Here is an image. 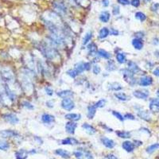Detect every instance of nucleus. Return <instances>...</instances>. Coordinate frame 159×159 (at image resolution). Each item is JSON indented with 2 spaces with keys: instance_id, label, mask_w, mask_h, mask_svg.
<instances>
[{
  "instance_id": "obj_1",
  "label": "nucleus",
  "mask_w": 159,
  "mask_h": 159,
  "mask_svg": "<svg viewBox=\"0 0 159 159\" xmlns=\"http://www.w3.org/2000/svg\"><path fill=\"white\" fill-rule=\"evenodd\" d=\"M41 51L45 57L49 60H54L58 56L57 50L50 44H44L41 46Z\"/></svg>"
},
{
  "instance_id": "obj_2",
  "label": "nucleus",
  "mask_w": 159,
  "mask_h": 159,
  "mask_svg": "<svg viewBox=\"0 0 159 159\" xmlns=\"http://www.w3.org/2000/svg\"><path fill=\"white\" fill-rule=\"evenodd\" d=\"M122 72L123 76L125 79L126 81H127L130 85L133 86L135 83H136V80L134 78V73L132 72H130L128 69H121L120 71Z\"/></svg>"
},
{
  "instance_id": "obj_3",
  "label": "nucleus",
  "mask_w": 159,
  "mask_h": 159,
  "mask_svg": "<svg viewBox=\"0 0 159 159\" xmlns=\"http://www.w3.org/2000/svg\"><path fill=\"white\" fill-rule=\"evenodd\" d=\"M74 155L77 159H93V156L91 152L83 149H77L74 152Z\"/></svg>"
},
{
  "instance_id": "obj_4",
  "label": "nucleus",
  "mask_w": 159,
  "mask_h": 159,
  "mask_svg": "<svg viewBox=\"0 0 159 159\" xmlns=\"http://www.w3.org/2000/svg\"><path fill=\"white\" fill-rule=\"evenodd\" d=\"M61 107L66 111H72L74 107H75V104L72 99L70 98H64L62 99L61 101Z\"/></svg>"
},
{
  "instance_id": "obj_5",
  "label": "nucleus",
  "mask_w": 159,
  "mask_h": 159,
  "mask_svg": "<svg viewBox=\"0 0 159 159\" xmlns=\"http://www.w3.org/2000/svg\"><path fill=\"white\" fill-rule=\"evenodd\" d=\"M3 119L6 121L7 123H11V125H15L19 122V119H18L17 115H15L14 114H12V113H9V114L4 115Z\"/></svg>"
},
{
  "instance_id": "obj_6",
  "label": "nucleus",
  "mask_w": 159,
  "mask_h": 159,
  "mask_svg": "<svg viewBox=\"0 0 159 159\" xmlns=\"http://www.w3.org/2000/svg\"><path fill=\"white\" fill-rule=\"evenodd\" d=\"M149 110L154 113H157L159 112V99L154 98L151 99L149 101Z\"/></svg>"
},
{
  "instance_id": "obj_7",
  "label": "nucleus",
  "mask_w": 159,
  "mask_h": 159,
  "mask_svg": "<svg viewBox=\"0 0 159 159\" xmlns=\"http://www.w3.org/2000/svg\"><path fill=\"white\" fill-rule=\"evenodd\" d=\"M18 135V133L13 130H2V131H0V136L3 138H14V137H17Z\"/></svg>"
},
{
  "instance_id": "obj_8",
  "label": "nucleus",
  "mask_w": 159,
  "mask_h": 159,
  "mask_svg": "<svg viewBox=\"0 0 159 159\" xmlns=\"http://www.w3.org/2000/svg\"><path fill=\"white\" fill-rule=\"evenodd\" d=\"M152 83H153V79L152 77H149V76H145V77H141L138 81V85L143 87L149 86V85H151Z\"/></svg>"
},
{
  "instance_id": "obj_9",
  "label": "nucleus",
  "mask_w": 159,
  "mask_h": 159,
  "mask_svg": "<svg viewBox=\"0 0 159 159\" xmlns=\"http://www.w3.org/2000/svg\"><path fill=\"white\" fill-rule=\"evenodd\" d=\"M77 127V123L73 122V121H69V122L66 123L65 124V130L68 134L73 135L75 133V130H76Z\"/></svg>"
},
{
  "instance_id": "obj_10",
  "label": "nucleus",
  "mask_w": 159,
  "mask_h": 159,
  "mask_svg": "<svg viewBox=\"0 0 159 159\" xmlns=\"http://www.w3.org/2000/svg\"><path fill=\"white\" fill-rule=\"evenodd\" d=\"M133 96L139 99H146L149 96V91H142V90H135L133 91Z\"/></svg>"
},
{
  "instance_id": "obj_11",
  "label": "nucleus",
  "mask_w": 159,
  "mask_h": 159,
  "mask_svg": "<svg viewBox=\"0 0 159 159\" xmlns=\"http://www.w3.org/2000/svg\"><path fill=\"white\" fill-rule=\"evenodd\" d=\"M101 142H102L103 145H104V146H106L107 148H108V149H112V148H114L115 146V143L113 141V140L111 139V138H108L105 136L101 138Z\"/></svg>"
},
{
  "instance_id": "obj_12",
  "label": "nucleus",
  "mask_w": 159,
  "mask_h": 159,
  "mask_svg": "<svg viewBox=\"0 0 159 159\" xmlns=\"http://www.w3.org/2000/svg\"><path fill=\"white\" fill-rule=\"evenodd\" d=\"M127 67H128V69L130 72H132L134 74H137L141 72V69H140V68L138 66V64H135L134 61H129L127 63Z\"/></svg>"
},
{
  "instance_id": "obj_13",
  "label": "nucleus",
  "mask_w": 159,
  "mask_h": 159,
  "mask_svg": "<svg viewBox=\"0 0 159 159\" xmlns=\"http://www.w3.org/2000/svg\"><path fill=\"white\" fill-rule=\"evenodd\" d=\"M122 147L123 148V149H125L127 152L130 153V152L134 151L135 146V143H131V142H130V141H125V142L123 143Z\"/></svg>"
},
{
  "instance_id": "obj_14",
  "label": "nucleus",
  "mask_w": 159,
  "mask_h": 159,
  "mask_svg": "<svg viewBox=\"0 0 159 159\" xmlns=\"http://www.w3.org/2000/svg\"><path fill=\"white\" fill-rule=\"evenodd\" d=\"M82 127L83 129H85V130L86 131V133L89 135H95L96 133V130L91 125L88 124V123H83L82 125Z\"/></svg>"
},
{
  "instance_id": "obj_15",
  "label": "nucleus",
  "mask_w": 159,
  "mask_h": 159,
  "mask_svg": "<svg viewBox=\"0 0 159 159\" xmlns=\"http://www.w3.org/2000/svg\"><path fill=\"white\" fill-rule=\"evenodd\" d=\"M29 154V152L26 150L25 149H20L15 153V157L16 159H26Z\"/></svg>"
},
{
  "instance_id": "obj_16",
  "label": "nucleus",
  "mask_w": 159,
  "mask_h": 159,
  "mask_svg": "<svg viewBox=\"0 0 159 159\" xmlns=\"http://www.w3.org/2000/svg\"><path fill=\"white\" fill-rule=\"evenodd\" d=\"M54 120H55V117L52 115L45 113L41 115V121L44 123H51L54 122Z\"/></svg>"
},
{
  "instance_id": "obj_17",
  "label": "nucleus",
  "mask_w": 159,
  "mask_h": 159,
  "mask_svg": "<svg viewBox=\"0 0 159 159\" xmlns=\"http://www.w3.org/2000/svg\"><path fill=\"white\" fill-rule=\"evenodd\" d=\"M57 96L64 99V98H69V96H73V92L70 90H63V91H60L57 93Z\"/></svg>"
},
{
  "instance_id": "obj_18",
  "label": "nucleus",
  "mask_w": 159,
  "mask_h": 159,
  "mask_svg": "<svg viewBox=\"0 0 159 159\" xmlns=\"http://www.w3.org/2000/svg\"><path fill=\"white\" fill-rule=\"evenodd\" d=\"M55 154L57 155H59L61 156V157L63 158H69L70 157V153L67 150H65V149H57L55 150Z\"/></svg>"
},
{
  "instance_id": "obj_19",
  "label": "nucleus",
  "mask_w": 159,
  "mask_h": 159,
  "mask_svg": "<svg viewBox=\"0 0 159 159\" xmlns=\"http://www.w3.org/2000/svg\"><path fill=\"white\" fill-rule=\"evenodd\" d=\"M96 107L95 105H90L88 107V114L87 116L89 119H92L96 115Z\"/></svg>"
},
{
  "instance_id": "obj_20",
  "label": "nucleus",
  "mask_w": 159,
  "mask_h": 159,
  "mask_svg": "<svg viewBox=\"0 0 159 159\" xmlns=\"http://www.w3.org/2000/svg\"><path fill=\"white\" fill-rule=\"evenodd\" d=\"M79 143V142L76 138H64L61 141V144L63 145H72V146H74V145H77Z\"/></svg>"
},
{
  "instance_id": "obj_21",
  "label": "nucleus",
  "mask_w": 159,
  "mask_h": 159,
  "mask_svg": "<svg viewBox=\"0 0 159 159\" xmlns=\"http://www.w3.org/2000/svg\"><path fill=\"white\" fill-rule=\"evenodd\" d=\"M108 89L111 91H119L121 89H123V86L118 82H112L108 85Z\"/></svg>"
},
{
  "instance_id": "obj_22",
  "label": "nucleus",
  "mask_w": 159,
  "mask_h": 159,
  "mask_svg": "<svg viewBox=\"0 0 159 159\" xmlns=\"http://www.w3.org/2000/svg\"><path fill=\"white\" fill-rule=\"evenodd\" d=\"M64 118L66 119H69L70 121H77L81 119V115L80 114H76V113H69L64 115Z\"/></svg>"
},
{
  "instance_id": "obj_23",
  "label": "nucleus",
  "mask_w": 159,
  "mask_h": 159,
  "mask_svg": "<svg viewBox=\"0 0 159 159\" xmlns=\"http://www.w3.org/2000/svg\"><path fill=\"white\" fill-rule=\"evenodd\" d=\"M115 97H116L119 100L121 101H127L130 99V96H128L126 93L122 92V91H119V92H115L114 94Z\"/></svg>"
},
{
  "instance_id": "obj_24",
  "label": "nucleus",
  "mask_w": 159,
  "mask_h": 159,
  "mask_svg": "<svg viewBox=\"0 0 159 159\" xmlns=\"http://www.w3.org/2000/svg\"><path fill=\"white\" fill-rule=\"evenodd\" d=\"M132 45L134 46V48L135 49L140 50L142 49L143 47V42L141 39H138V38H135L132 40Z\"/></svg>"
},
{
  "instance_id": "obj_25",
  "label": "nucleus",
  "mask_w": 159,
  "mask_h": 159,
  "mask_svg": "<svg viewBox=\"0 0 159 159\" xmlns=\"http://www.w3.org/2000/svg\"><path fill=\"white\" fill-rule=\"evenodd\" d=\"M74 69H76L77 72L80 74L82 72H83L85 71V62H79V63H77L76 64H75L74 66Z\"/></svg>"
},
{
  "instance_id": "obj_26",
  "label": "nucleus",
  "mask_w": 159,
  "mask_h": 159,
  "mask_svg": "<svg viewBox=\"0 0 159 159\" xmlns=\"http://www.w3.org/2000/svg\"><path fill=\"white\" fill-rule=\"evenodd\" d=\"M138 115L141 119L146 120V121H149L150 120V115L147 111H138Z\"/></svg>"
},
{
  "instance_id": "obj_27",
  "label": "nucleus",
  "mask_w": 159,
  "mask_h": 159,
  "mask_svg": "<svg viewBox=\"0 0 159 159\" xmlns=\"http://www.w3.org/2000/svg\"><path fill=\"white\" fill-rule=\"evenodd\" d=\"M88 53L90 56L91 57H94L95 55L97 54V46L96 45L95 43H91L88 46Z\"/></svg>"
},
{
  "instance_id": "obj_28",
  "label": "nucleus",
  "mask_w": 159,
  "mask_h": 159,
  "mask_svg": "<svg viewBox=\"0 0 159 159\" xmlns=\"http://www.w3.org/2000/svg\"><path fill=\"white\" fill-rule=\"evenodd\" d=\"M110 13L108 11H103L99 15V19L102 22L107 23L110 19Z\"/></svg>"
},
{
  "instance_id": "obj_29",
  "label": "nucleus",
  "mask_w": 159,
  "mask_h": 159,
  "mask_svg": "<svg viewBox=\"0 0 159 159\" xmlns=\"http://www.w3.org/2000/svg\"><path fill=\"white\" fill-rule=\"evenodd\" d=\"M110 34V31L109 30L107 29V27H104L102 28V29L99 30V37L100 39H104L106 37Z\"/></svg>"
},
{
  "instance_id": "obj_30",
  "label": "nucleus",
  "mask_w": 159,
  "mask_h": 159,
  "mask_svg": "<svg viewBox=\"0 0 159 159\" xmlns=\"http://www.w3.org/2000/svg\"><path fill=\"white\" fill-rule=\"evenodd\" d=\"M97 54L100 57H103V58H104V59H110L111 57V55L110 53H108L107 51L104 50V49H99L98 52H97Z\"/></svg>"
},
{
  "instance_id": "obj_31",
  "label": "nucleus",
  "mask_w": 159,
  "mask_h": 159,
  "mask_svg": "<svg viewBox=\"0 0 159 159\" xmlns=\"http://www.w3.org/2000/svg\"><path fill=\"white\" fill-rule=\"evenodd\" d=\"M116 60L119 64H124L127 61L126 54L123 53H118L116 54Z\"/></svg>"
},
{
  "instance_id": "obj_32",
  "label": "nucleus",
  "mask_w": 159,
  "mask_h": 159,
  "mask_svg": "<svg viewBox=\"0 0 159 159\" xmlns=\"http://www.w3.org/2000/svg\"><path fill=\"white\" fill-rule=\"evenodd\" d=\"M116 135L121 138H130V133L129 131H125V130H118V131H116Z\"/></svg>"
},
{
  "instance_id": "obj_33",
  "label": "nucleus",
  "mask_w": 159,
  "mask_h": 159,
  "mask_svg": "<svg viewBox=\"0 0 159 159\" xmlns=\"http://www.w3.org/2000/svg\"><path fill=\"white\" fill-rule=\"evenodd\" d=\"M106 69L108 72H111V71H114V70L116 69L115 64V62L112 60H110V61H107V63L106 64Z\"/></svg>"
},
{
  "instance_id": "obj_34",
  "label": "nucleus",
  "mask_w": 159,
  "mask_h": 159,
  "mask_svg": "<svg viewBox=\"0 0 159 159\" xmlns=\"http://www.w3.org/2000/svg\"><path fill=\"white\" fill-rule=\"evenodd\" d=\"M91 37H92V33L91 32H88L85 37H83V41H82V44L83 45H86L91 39Z\"/></svg>"
},
{
  "instance_id": "obj_35",
  "label": "nucleus",
  "mask_w": 159,
  "mask_h": 159,
  "mask_svg": "<svg viewBox=\"0 0 159 159\" xmlns=\"http://www.w3.org/2000/svg\"><path fill=\"white\" fill-rule=\"evenodd\" d=\"M9 148H10V145H9V143L6 141L0 139V149H1V150L6 151Z\"/></svg>"
},
{
  "instance_id": "obj_36",
  "label": "nucleus",
  "mask_w": 159,
  "mask_h": 159,
  "mask_svg": "<svg viewBox=\"0 0 159 159\" xmlns=\"http://www.w3.org/2000/svg\"><path fill=\"white\" fill-rule=\"evenodd\" d=\"M159 147V144L158 143H155V144H153V145H150L149 146H148L146 148V152L148 154H152L153 152H154L156 149Z\"/></svg>"
},
{
  "instance_id": "obj_37",
  "label": "nucleus",
  "mask_w": 159,
  "mask_h": 159,
  "mask_svg": "<svg viewBox=\"0 0 159 159\" xmlns=\"http://www.w3.org/2000/svg\"><path fill=\"white\" fill-rule=\"evenodd\" d=\"M5 88H6V93L7 96L10 98L11 100H14L15 98H16V96H15V94H14V92H13L7 86H6Z\"/></svg>"
},
{
  "instance_id": "obj_38",
  "label": "nucleus",
  "mask_w": 159,
  "mask_h": 159,
  "mask_svg": "<svg viewBox=\"0 0 159 159\" xmlns=\"http://www.w3.org/2000/svg\"><path fill=\"white\" fill-rule=\"evenodd\" d=\"M106 99H101L99 100H98L96 104H95V106L96 108H102V107H104L105 105H106Z\"/></svg>"
},
{
  "instance_id": "obj_39",
  "label": "nucleus",
  "mask_w": 159,
  "mask_h": 159,
  "mask_svg": "<svg viewBox=\"0 0 159 159\" xmlns=\"http://www.w3.org/2000/svg\"><path fill=\"white\" fill-rule=\"evenodd\" d=\"M55 7L57 9V10H59L61 12H65L66 11V7L64 6V5L61 3H55L54 4Z\"/></svg>"
},
{
  "instance_id": "obj_40",
  "label": "nucleus",
  "mask_w": 159,
  "mask_h": 159,
  "mask_svg": "<svg viewBox=\"0 0 159 159\" xmlns=\"http://www.w3.org/2000/svg\"><path fill=\"white\" fill-rule=\"evenodd\" d=\"M3 77L5 79V80H6V81H11L12 78H13V75H12V73L7 72L6 71H5L3 73Z\"/></svg>"
},
{
  "instance_id": "obj_41",
  "label": "nucleus",
  "mask_w": 159,
  "mask_h": 159,
  "mask_svg": "<svg viewBox=\"0 0 159 159\" xmlns=\"http://www.w3.org/2000/svg\"><path fill=\"white\" fill-rule=\"evenodd\" d=\"M67 74L71 77V78H76L78 76V72H77L76 69H70L67 71Z\"/></svg>"
},
{
  "instance_id": "obj_42",
  "label": "nucleus",
  "mask_w": 159,
  "mask_h": 159,
  "mask_svg": "<svg viewBox=\"0 0 159 159\" xmlns=\"http://www.w3.org/2000/svg\"><path fill=\"white\" fill-rule=\"evenodd\" d=\"M135 17H136V18L139 19L141 22H144V21L146 19V14H144L142 13V12H137V13L135 14Z\"/></svg>"
},
{
  "instance_id": "obj_43",
  "label": "nucleus",
  "mask_w": 159,
  "mask_h": 159,
  "mask_svg": "<svg viewBox=\"0 0 159 159\" xmlns=\"http://www.w3.org/2000/svg\"><path fill=\"white\" fill-rule=\"evenodd\" d=\"M112 115H113L115 118H117L119 120L122 121V122L125 119H124V116H123V115H122V114H120L119 112H118V111H112Z\"/></svg>"
},
{
  "instance_id": "obj_44",
  "label": "nucleus",
  "mask_w": 159,
  "mask_h": 159,
  "mask_svg": "<svg viewBox=\"0 0 159 159\" xmlns=\"http://www.w3.org/2000/svg\"><path fill=\"white\" fill-rule=\"evenodd\" d=\"M22 106H23L25 108L28 109V110H33V109L34 108V105H33L32 104H30V102H28V101H24V102L22 103Z\"/></svg>"
},
{
  "instance_id": "obj_45",
  "label": "nucleus",
  "mask_w": 159,
  "mask_h": 159,
  "mask_svg": "<svg viewBox=\"0 0 159 159\" xmlns=\"http://www.w3.org/2000/svg\"><path fill=\"white\" fill-rule=\"evenodd\" d=\"M92 72H93V73H94L95 75L99 74L100 72H101V68L99 67V65H98V64H94V65H93Z\"/></svg>"
},
{
  "instance_id": "obj_46",
  "label": "nucleus",
  "mask_w": 159,
  "mask_h": 159,
  "mask_svg": "<svg viewBox=\"0 0 159 159\" xmlns=\"http://www.w3.org/2000/svg\"><path fill=\"white\" fill-rule=\"evenodd\" d=\"M45 92H46V94H47L48 96H51L53 95V90L50 87H45Z\"/></svg>"
},
{
  "instance_id": "obj_47",
  "label": "nucleus",
  "mask_w": 159,
  "mask_h": 159,
  "mask_svg": "<svg viewBox=\"0 0 159 159\" xmlns=\"http://www.w3.org/2000/svg\"><path fill=\"white\" fill-rule=\"evenodd\" d=\"M124 119H130V120H135V116L132 114H130V113H127L124 115Z\"/></svg>"
},
{
  "instance_id": "obj_48",
  "label": "nucleus",
  "mask_w": 159,
  "mask_h": 159,
  "mask_svg": "<svg viewBox=\"0 0 159 159\" xmlns=\"http://www.w3.org/2000/svg\"><path fill=\"white\" fill-rule=\"evenodd\" d=\"M110 31V34L111 35H113V36H118L119 35V31L115 29H114V28H111V29L109 30Z\"/></svg>"
},
{
  "instance_id": "obj_49",
  "label": "nucleus",
  "mask_w": 159,
  "mask_h": 159,
  "mask_svg": "<svg viewBox=\"0 0 159 159\" xmlns=\"http://www.w3.org/2000/svg\"><path fill=\"white\" fill-rule=\"evenodd\" d=\"M130 4L135 7H138L140 6V0H131Z\"/></svg>"
},
{
  "instance_id": "obj_50",
  "label": "nucleus",
  "mask_w": 159,
  "mask_h": 159,
  "mask_svg": "<svg viewBox=\"0 0 159 159\" xmlns=\"http://www.w3.org/2000/svg\"><path fill=\"white\" fill-rule=\"evenodd\" d=\"M117 1H118V3H119V4L123 5V6H125V5H129V4L130 3V2L129 1V0H117Z\"/></svg>"
},
{
  "instance_id": "obj_51",
  "label": "nucleus",
  "mask_w": 159,
  "mask_h": 159,
  "mask_svg": "<svg viewBox=\"0 0 159 159\" xmlns=\"http://www.w3.org/2000/svg\"><path fill=\"white\" fill-rule=\"evenodd\" d=\"M152 10L155 12H159V3H154L152 6Z\"/></svg>"
},
{
  "instance_id": "obj_52",
  "label": "nucleus",
  "mask_w": 159,
  "mask_h": 159,
  "mask_svg": "<svg viewBox=\"0 0 159 159\" xmlns=\"http://www.w3.org/2000/svg\"><path fill=\"white\" fill-rule=\"evenodd\" d=\"M119 14V7L118 6H115L113 7V14L118 15Z\"/></svg>"
},
{
  "instance_id": "obj_53",
  "label": "nucleus",
  "mask_w": 159,
  "mask_h": 159,
  "mask_svg": "<svg viewBox=\"0 0 159 159\" xmlns=\"http://www.w3.org/2000/svg\"><path fill=\"white\" fill-rule=\"evenodd\" d=\"M107 159H118V157H117L115 155L112 154H108V155L107 156Z\"/></svg>"
},
{
  "instance_id": "obj_54",
  "label": "nucleus",
  "mask_w": 159,
  "mask_h": 159,
  "mask_svg": "<svg viewBox=\"0 0 159 159\" xmlns=\"http://www.w3.org/2000/svg\"><path fill=\"white\" fill-rule=\"evenodd\" d=\"M91 69V64L88 62H85V71H88Z\"/></svg>"
},
{
  "instance_id": "obj_55",
  "label": "nucleus",
  "mask_w": 159,
  "mask_h": 159,
  "mask_svg": "<svg viewBox=\"0 0 159 159\" xmlns=\"http://www.w3.org/2000/svg\"><path fill=\"white\" fill-rule=\"evenodd\" d=\"M46 105H47V107H53V102L52 100L46 102Z\"/></svg>"
},
{
  "instance_id": "obj_56",
  "label": "nucleus",
  "mask_w": 159,
  "mask_h": 159,
  "mask_svg": "<svg viewBox=\"0 0 159 159\" xmlns=\"http://www.w3.org/2000/svg\"><path fill=\"white\" fill-rule=\"evenodd\" d=\"M35 140L38 143V144H42V143H43V141H42V139L41 138H40L39 137H35Z\"/></svg>"
},
{
  "instance_id": "obj_57",
  "label": "nucleus",
  "mask_w": 159,
  "mask_h": 159,
  "mask_svg": "<svg viewBox=\"0 0 159 159\" xmlns=\"http://www.w3.org/2000/svg\"><path fill=\"white\" fill-rule=\"evenodd\" d=\"M153 73L155 75V76H157V77H159V68H157V69H154V72H153Z\"/></svg>"
},
{
  "instance_id": "obj_58",
  "label": "nucleus",
  "mask_w": 159,
  "mask_h": 159,
  "mask_svg": "<svg viewBox=\"0 0 159 159\" xmlns=\"http://www.w3.org/2000/svg\"><path fill=\"white\" fill-rule=\"evenodd\" d=\"M102 3H103V5H104V6H107L109 5L108 0H102Z\"/></svg>"
},
{
  "instance_id": "obj_59",
  "label": "nucleus",
  "mask_w": 159,
  "mask_h": 159,
  "mask_svg": "<svg viewBox=\"0 0 159 159\" xmlns=\"http://www.w3.org/2000/svg\"><path fill=\"white\" fill-rule=\"evenodd\" d=\"M141 145H143V143L141 141H138V140H135V146H141Z\"/></svg>"
},
{
  "instance_id": "obj_60",
  "label": "nucleus",
  "mask_w": 159,
  "mask_h": 159,
  "mask_svg": "<svg viewBox=\"0 0 159 159\" xmlns=\"http://www.w3.org/2000/svg\"><path fill=\"white\" fill-rule=\"evenodd\" d=\"M157 96L159 97V90H158V91H157Z\"/></svg>"
},
{
  "instance_id": "obj_61",
  "label": "nucleus",
  "mask_w": 159,
  "mask_h": 159,
  "mask_svg": "<svg viewBox=\"0 0 159 159\" xmlns=\"http://www.w3.org/2000/svg\"><path fill=\"white\" fill-rule=\"evenodd\" d=\"M145 1H149V0H145Z\"/></svg>"
},
{
  "instance_id": "obj_62",
  "label": "nucleus",
  "mask_w": 159,
  "mask_h": 159,
  "mask_svg": "<svg viewBox=\"0 0 159 159\" xmlns=\"http://www.w3.org/2000/svg\"><path fill=\"white\" fill-rule=\"evenodd\" d=\"M51 159H54V158H51Z\"/></svg>"
}]
</instances>
